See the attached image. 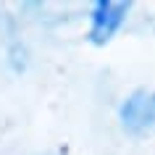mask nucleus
<instances>
[{
    "label": "nucleus",
    "instance_id": "obj_1",
    "mask_svg": "<svg viewBox=\"0 0 155 155\" xmlns=\"http://www.w3.org/2000/svg\"><path fill=\"white\" fill-rule=\"evenodd\" d=\"M129 11H131V3H124V0H97L90 13V34H87V40L92 45H97V48L108 45L118 34V29L124 26Z\"/></svg>",
    "mask_w": 155,
    "mask_h": 155
},
{
    "label": "nucleus",
    "instance_id": "obj_2",
    "mask_svg": "<svg viewBox=\"0 0 155 155\" xmlns=\"http://www.w3.org/2000/svg\"><path fill=\"white\" fill-rule=\"evenodd\" d=\"M121 126L129 134H145L155 126V92L153 90H134L118 108Z\"/></svg>",
    "mask_w": 155,
    "mask_h": 155
}]
</instances>
